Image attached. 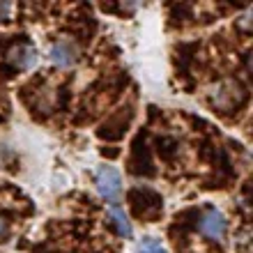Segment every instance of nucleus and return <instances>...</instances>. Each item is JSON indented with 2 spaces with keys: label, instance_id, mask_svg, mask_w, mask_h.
<instances>
[{
  "label": "nucleus",
  "instance_id": "1",
  "mask_svg": "<svg viewBox=\"0 0 253 253\" xmlns=\"http://www.w3.org/2000/svg\"><path fill=\"white\" fill-rule=\"evenodd\" d=\"M94 184H97V191H99V196L104 200H115L122 191L120 173L111 166H101L99 170H97V180H94Z\"/></svg>",
  "mask_w": 253,
  "mask_h": 253
},
{
  "label": "nucleus",
  "instance_id": "2",
  "mask_svg": "<svg viewBox=\"0 0 253 253\" xmlns=\"http://www.w3.org/2000/svg\"><path fill=\"white\" fill-rule=\"evenodd\" d=\"M226 230H228V221L219 210H207L203 214V219H200V233L205 235V237H210L214 242H223Z\"/></svg>",
  "mask_w": 253,
  "mask_h": 253
},
{
  "label": "nucleus",
  "instance_id": "3",
  "mask_svg": "<svg viewBox=\"0 0 253 253\" xmlns=\"http://www.w3.org/2000/svg\"><path fill=\"white\" fill-rule=\"evenodd\" d=\"M9 60L19 67V69H33V67L37 65V51H35L30 44H19V46L12 48Z\"/></svg>",
  "mask_w": 253,
  "mask_h": 253
},
{
  "label": "nucleus",
  "instance_id": "4",
  "mask_svg": "<svg viewBox=\"0 0 253 253\" xmlns=\"http://www.w3.org/2000/svg\"><path fill=\"white\" fill-rule=\"evenodd\" d=\"M48 58H51L58 67H72L74 62H76V48H74L69 42H58V44L51 46Z\"/></svg>",
  "mask_w": 253,
  "mask_h": 253
},
{
  "label": "nucleus",
  "instance_id": "5",
  "mask_svg": "<svg viewBox=\"0 0 253 253\" xmlns=\"http://www.w3.org/2000/svg\"><path fill=\"white\" fill-rule=\"evenodd\" d=\"M108 221L113 223V228L118 230V235L120 237H131V223H129V219H126V214L122 207L118 205H111L108 207Z\"/></svg>",
  "mask_w": 253,
  "mask_h": 253
},
{
  "label": "nucleus",
  "instance_id": "6",
  "mask_svg": "<svg viewBox=\"0 0 253 253\" xmlns=\"http://www.w3.org/2000/svg\"><path fill=\"white\" fill-rule=\"evenodd\" d=\"M138 253H168L166 249H164V244H161L159 240H154V237H143V240L138 242V249H136Z\"/></svg>",
  "mask_w": 253,
  "mask_h": 253
},
{
  "label": "nucleus",
  "instance_id": "7",
  "mask_svg": "<svg viewBox=\"0 0 253 253\" xmlns=\"http://www.w3.org/2000/svg\"><path fill=\"white\" fill-rule=\"evenodd\" d=\"M9 9H12V5H9V2H0V21H5V19H7Z\"/></svg>",
  "mask_w": 253,
  "mask_h": 253
},
{
  "label": "nucleus",
  "instance_id": "8",
  "mask_svg": "<svg viewBox=\"0 0 253 253\" xmlns=\"http://www.w3.org/2000/svg\"><path fill=\"white\" fill-rule=\"evenodd\" d=\"M7 230H9V226H7V221L0 216V240H2V237L7 235Z\"/></svg>",
  "mask_w": 253,
  "mask_h": 253
}]
</instances>
